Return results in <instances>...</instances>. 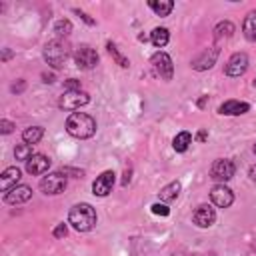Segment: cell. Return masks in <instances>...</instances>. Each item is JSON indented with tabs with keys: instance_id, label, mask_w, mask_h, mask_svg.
Segmentation results:
<instances>
[{
	"instance_id": "cell-10",
	"label": "cell",
	"mask_w": 256,
	"mask_h": 256,
	"mask_svg": "<svg viewBox=\"0 0 256 256\" xmlns=\"http://www.w3.org/2000/svg\"><path fill=\"white\" fill-rule=\"evenodd\" d=\"M226 74L228 76H242L246 70H248V56L244 54V52H236V54H232L230 56V60L226 62Z\"/></svg>"
},
{
	"instance_id": "cell-37",
	"label": "cell",
	"mask_w": 256,
	"mask_h": 256,
	"mask_svg": "<svg viewBox=\"0 0 256 256\" xmlns=\"http://www.w3.org/2000/svg\"><path fill=\"white\" fill-rule=\"evenodd\" d=\"M254 88H256V80H254Z\"/></svg>"
},
{
	"instance_id": "cell-30",
	"label": "cell",
	"mask_w": 256,
	"mask_h": 256,
	"mask_svg": "<svg viewBox=\"0 0 256 256\" xmlns=\"http://www.w3.org/2000/svg\"><path fill=\"white\" fill-rule=\"evenodd\" d=\"M66 232H68V228H66V224H64V222H60V224L52 230V234H54L56 238H64V236H66Z\"/></svg>"
},
{
	"instance_id": "cell-6",
	"label": "cell",
	"mask_w": 256,
	"mask_h": 256,
	"mask_svg": "<svg viewBox=\"0 0 256 256\" xmlns=\"http://www.w3.org/2000/svg\"><path fill=\"white\" fill-rule=\"evenodd\" d=\"M150 62H152L154 72H156L160 78H164V80H170V78H172L174 66H172V60H170V56H168L166 52H156Z\"/></svg>"
},
{
	"instance_id": "cell-29",
	"label": "cell",
	"mask_w": 256,
	"mask_h": 256,
	"mask_svg": "<svg viewBox=\"0 0 256 256\" xmlns=\"http://www.w3.org/2000/svg\"><path fill=\"white\" fill-rule=\"evenodd\" d=\"M152 212H154V214H158V216H168V214H170V208H168L166 204L156 202V204H152Z\"/></svg>"
},
{
	"instance_id": "cell-11",
	"label": "cell",
	"mask_w": 256,
	"mask_h": 256,
	"mask_svg": "<svg viewBox=\"0 0 256 256\" xmlns=\"http://www.w3.org/2000/svg\"><path fill=\"white\" fill-rule=\"evenodd\" d=\"M192 220H194L196 226H200V228H208V226L214 224V220H216V212H214L212 206H208V204H200V206L194 210Z\"/></svg>"
},
{
	"instance_id": "cell-14",
	"label": "cell",
	"mask_w": 256,
	"mask_h": 256,
	"mask_svg": "<svg viewBox=\"0 0 256 256\" xmlns=\"http://www.w3.org/2000/svg\"><path fill=\"white\" fill-rule=\"evenodd\" d=\"M30 196H32V188L22 184V186H14L12 190H8L6 196H4V200L8 204H20V202L30 200Z\"/></svg>"
},
{
	"instance_id": "cell-23",
	"label": "cell",
	"mask_w": 256,
	"mask_h": 256,
	"mask_svg": "<svg viewBox=\"0 0 256 256\" xmlns=\"http://www.w3.org/2000/svg\"><path fill=\"white\" fill-rule=\"evenodd\" d=\"M180 194V182H170L168 186H164L160 190V200L162 202H170V200H176Z\"/></svg>"
},
{
	"instance_id": "cell-35",
	"label": "cell",
	"mask_w": 256,
	"mask_h": 256,
	"mask_svg": "<svg viewBox=\"0 0 256 256\" xmlns=\"http://www.w3.org/2000/svg\"><path fill=\"white\" fill-rule=\"evenodd\" d=\"M198 140H206V132H200L198 134Z\"/></svg>"
},
{
	"instance_id": "cell-21",
	"label": "cell",
	"mask_w": 256,
	"mask_h": 256,
	"mask_svg": "<svg viewBox=\"0 0 256 256\" xmlns=\"http://www.w3.org/2000/svg\"><path fill=\"white\" fill-rule=\"evenodd\" d=\"M42 136H44V128L42 126H30V128H26L22 132V138H24L26 144H36V142L42 140Z\"/></svg>"
},
{
	"instance_id": "cell-1",
	"label": "cell",
	"mask_w": 256,
	"mask_h": 256,
	"mask_svg": "<svg viewBox=\"0 0 256 256\" xmlns=\"http://www.w3.org/2000/svg\"><path fill=\"white\" fill-rule=\"evenodd\" d=\"M66 130L74 138H90L96 132V122L84 112H72L66 120Z\"/></svg>"
},
{
	"instance_id": "cell-33",
	"label": "cell",
	"mask_w": 256,
	"mask_h": 256,
	"mask_svg": "<svg viewBox=\"0 0 256 256\" xmlns=\"http://www.w3.org/2000/svg\"><path fill=\"white\" fill-rule=\"evenodd\" d=\"M42 78H44V82H48V84H50V82H54V76H52V74H46V72H44V74H42Z\"/></svg>"
},
{
	"instance_id": "cell-13",
	"label": "cell",
	"mask_w": 256,
	"mask_h": 256,
	"mask_svg": "<svg viewBox=\"0 0 256 256\" xmlns=\"http://www.w3.org/2000/svg\"><path fill=\"white\" fill-rule=\"evenodd\" d=\"M48 168H50V158L44 156V154H34V156L26 162V172H28V174H34V176L44 174Z\"/></svg>"
},
{
	"instance_id": "cell-19",
	"label": "cell",
	"mask_w": 256,
	"mask_h": 256,
	"mask_svg": "<svg viewBox=\"0 0 256 256\" xmlns=\"http://www.w3.org/2000/svg\"><path fill=\"white\" fill-rule=\"evenodd\" d=\"M148 6L158 14V16H168L174 8V2L172 0H150Z\"/></svg>"
},
{
	"instance_id": "cell-31",
	"label": "cell",
	"mask_w": 256,
	"mask_h": 256,
	"mask_svg": "<svg viewBox=\"0 0 256 256\" xmlns=\"http://www.w3.org/2000/svg\"><path fill=\"white\" fill-rule=\"evenodd\" d=\"M0 128H2V132H4V134H10V132H12V128H14V124H12V122H8V120H0Z\"/></svg>"
},
{
	"instance_id": "cell-18",
	"label": "cell",
	"mask_w": 256,
	"mask_h": 256,
	"mask_svg": "<svg viewBox=\"0 0 256 256\" xmlns=\"http://www.w3.org/2000/svg\"><path fill=\"white\" fill-rule=\"evenodd\" d=\"M242 30H244V36H246L250 42H256V12H250V14L244 18Z\"/></svg>"
},
{
	"instance_id": "cell-7",
	"label": "cell",
	"mask_w": 256,
	"mask_h": 256,
	"mask_svg": "<svg viewBox=\"0 0 256 256\" xmlns=\"http://www.w3.org/2000/svg\"><path fill=\"white\" fill-rule=\"evenodd\" d=\"M74 62H76L78 68L90 70V68H94V66L98 64V54H96V50L90 48V46H80V48H76V52H74Z\"/></svg>"
},
{
	"instance_id": "cell-34",
	"label": "cell",
	"mask_w": 256,
	"mask_h": 256,
	"mask_svg": "<svg viewBox=\"0 0 256 256\" xmlns=\"http://www.w3.org/2000/svg\"><path fill=\"white\" fill-rule=\"evenodd\" d=\"M248 174H250V178L256 182V164H254V166H250V172H248Z\"/></svg>"
},
{
	"instance_id": "cell-15",
	"label": "cell",
	"mask_w": 256,
	"mask_h": 256,
	"mask_svg": "<svg viewBox=\"0 0 256 256\" xmlns=\"http://www.w3.org/2000/svg\"><path fill=\"white\" fill-rule=\"evenodd\" d=\"M248 110H250V104L248 102H240V100H228L218 108V112L226 114V116H240V114H246Z\"/></svg>"
},
{
	"instance_id": "cell-2",
	"label": "cell",
	"mask_w": 256,
	"mask_h": 256,
	"mask_svg": "<svg viewBox=\"0 0 256 256\" xmlns=\"http://www.w3.org/2000/svg\"><path fill=\"white\" fill-rule=\"evenodd\" d=\"M68 222L78 230V232H88L92 230V226L96 224V212L90 204L86 202H80V204H74L70 208V214H68Z\"/></svg>"
},
{
	"instance_id": "cell-20",
	"label": "cell",
	"mask_w": 256,
	"mask_h": 256,
	"mask_svg": "<svg viewBox=\"0 0 256 256\" xmlns=\"http://www.w3.org/2000/svg\"><path fill=\"white\" fill-rule=\"evenodd\" d=\"M150 40H152V44H154L156 48H164V46L168 44V40H170V34H168L166 28H154V30L150 32Z\"/></svg>"
},
{
	"instance_id": "cell-8",
	"label": "cell",
	"mask_w": 256,
	"mask_h": 256,
	"mask_svg": "<svg viewBox=\"0 0 256 256\" xmlns=\"http://www.w3.org/2000/svg\"><path fill=\"white\" fill-rule=\"evenodd\" d=\"M90 102V96L82 90H74V92H64L62 98H60V108L64 110H78L80 106L88 104Z\"/></svg>"
},
{
	"instance_id": "cell-9",
	"label": "cell",
	"mask_w": 256,
	"mask_h": 256,
	"mask_svg": "<svg viewBox=\"0 0 256 256\" xmlns=\"http://www.w3.org/2000/svg\"><path fill=\"white\" fill-rule=\"evenodd\" d=\"M210 200H212V204L218 206V208H228V206L234 202V194H232V190H230L228 186L216 184V186L210 190Z\"/></svg>"
},
{
	"instance_id": "cell-26",
	"label": "cell",
	"mask_w": 256,
	"mask_h": 256,
	"mask_svg": "<svg viewBox=\"0 0 256 256\" xmlns=\"http://www.w3.org/2000/svg\"><path fill=\"white\" fill-rule=\"evenodd\" d=\"M106 48H108V52L114 56V60H116V62H118L122 68H128V66H130V62H128V60H126V58H124V56H122V54L116 50V46H114L112 42H108V44H106Z\"/></svg>"
},
{
	"instance_id": "cell-3",
	"label": "cell",
	"mask_w": 256,
	"mask_h": 256,
	"mask_svg": "<svg viewBox=\"0 0 256 256\" xmlns=\"http://www.w3.org/2000/svg\"><path fill=\"white\" fill-rule=\"evenodd\" d=\"M70 56V48L64 40H52L44 48V60L52 68H62Z\"/></svg>"
},
{
	"instance_id": "cell-16",
	"label": "cell",
	"mask_w": 256,
	"mask_h": 256,
	"mask_svg": "<svg viewBox=\"0 0 256 256\" xmlns=\"http://www.w3.org/2000/svg\"><path fill=\"white\" fill-rule=\"evenodd\" d=\"M18 180H20V170L16 166L6 168L2 172V176H0V188H2V192H8L14 186H18Z\"/></svg>"
},
{
	"instance_id": "cell-22",
	"label": "cell",
	"mask_w": 256,
	"mask_h": 256,
	"mask_svg": "<svg viewBox=\"0 0 256 256\" xmlns=\"http://www.w3.org/2000/svg\"><path fill=\"white\" fill-rule=\"evenodd\" d=\"M190 144H192V134H190V132H180V134H176L174 140H172V146H174L176 152H186Z\"/></svg>"
},
{
	"instance_id": "cell-4",
	"label": "cell",
	"mask_w": 256,
	"mask_h": 256,
	"mask_svg": "<svg viewBox=\"0 0 256 256\" xmlns=\"http://www.w3.org/2000/svg\"><path fill=\"white\" fill-rule=\"evenodd\" d=\"M40 188L46 194H60L66 188V174L64 172H52L40 180Z\"/></svg>"
},
{
	"instance_id": "cell-32",
	"label": "cell",
	"mask_w": 256,
	"mask_h": 256,
	"mask_svg": "<svg viewBox=\"0 0 256 256\" xmlns=\"http://www.w3.org/2000/svg\"><path fill=\"white\" fill-rule=\"evenodd\" d=\"M74 12H76V14H78V16H80V18H82V20H84L86 24H90V26L94 24V20H92V18H90L88 14H84V12H80V10H74Z\"/></svg>"
},
{
	"instance_id": "cell-27",
	"label": "cell",
	"mask_w": 256,
	"mask_h": 256,
	"mask_svg": "<svg viewBox=\"0 0 256 256\" xmlns=\"http://www.w3.org/2000/svg\"><path fill=\"white\" fill-rule=\"evenodd\" d=\"M54 32H56L58 36H68V34L72 32V24H70V20H58L56 26H54Z\"/></svg>"
},
{
	"instance_id": "cell-36",
	"label": "cell",
	"mask_w": 256,
	"mask_h": 256,
	"mask_svg": "<svg viewBox=\"0 0 256 256\" xmlns=\"http://www.w3.org/2000/svg\"><path fill=\"white\" fill-rule=\"evenodd\" d=\"M254 154H256V144H254Z\"/></svg>"
},
{
	"instance_id": "cell-5",
	"label": "cell",
	"mask_w": 256,
	"mask_h": 256,
	"mask_svg": "<svg viewBox=\"0 0 256 256\" xmlns=\"http://www.w3.org/2000/svg\"><path fill=\"white\" fill-rule=\"evenodd\" d=\"M234 172H236V166H234V162L228 160V158H218V160H214V164H212V168H210L212 178L218 180V182L230 180V178L234 176Z\"/></svg>"
},
{
	"instance_id": "cell-12",
	"label": "cell",
	"mask_w": 256,
	"mask_h": 256,
	"mask_svg": "<svg viewBox=\"0 0 256 256\" xmlns=\"http://www.w3.org/2000/svg\"><path fill=\"white\" fill-rule=\"evenodd\" d=\"M114 172L112 170H104L96 180H94V184H92V190H94V194L96 196H106V194H110L112 192V186H114Z\"/></svg>"
},
{
	"instance_id": "cell-28",
	"label": "cell",
	"mask_w": 256,
	"mask_h": 256,
	"mask_svg": "<svg viewBox=\"0 0 256 256\" xmlns=\"http://www.w3.org/2000/svg\"><path fill=\"white\" fill-rule=\"evenodd\" d=\"M64 90H66V92L80 90V80H76V78H68V80H64Z\"/></svg>"
},
{
	"instance_id": "cell-17",
	"label": "cell",
	"mask_w": 256,
	"mask_h": 256,
	"mask_svg": "<svg viewBox=\"0 0 256 256\" xmlns=\"http://www.w3.org/2000/svg\"><path fill=\"white\" fill-rule=\"evenodd\" d=\"M216 56H218V48L214 46L210 54H208V52H204V54H202L200 58H196V60L192 62V66H194L196 70H206V68H210V66L214 64V60H216Z\"/></svg>"
},
{
	"instance_id": "cell-25",
	"label": "cell",
	"mask_w": 256,
	"mask_h": 256,
	"mask_svg": "<svg viewBox=\"0 0 256 256\" xmlns=\"http://www.w3.org/2000/svg\"><path fill=\"white\" fill-rule=\"evenodd\" d=\"M232 32H234V24L226 20V22H220V24L216 26L214 36H216V40H220V38H228V36H232Z\"/></svg>"
},
{
	"instance_id": "cell-24",
	"label": "cell",
	"mask_w": 256,
	"mask_h": 256,
	"mask_svg": "<svg viewBox=\"0 0 256 256\" xmlns=\"http://www.w3.org/2000/svg\"><path fill=\"white\" fill-rule=\"evenodd\" d=\"M14 156H16V160H22V162H28L32 156H34V152H32V144H18L16 148H14Z\"/></svg>"
}]
</instances>
